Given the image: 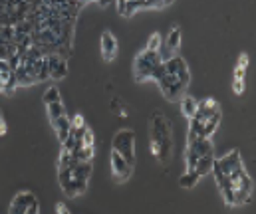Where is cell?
<instances>
[{
  "label": "cell",
  "instance_id": "obj_13",
  "mask_svg": "<svg viewBox=\"0 0 256 214\" xmlns=\"http://www.w3.org/2000/svg\"><path fill=\"white\" fill-rule=\"evenodd\" d=\"M52 127H54V131H56V135H58L60 143H64L66 139L70 137V131H72V121H70V117H68V115H62L58 121H54V123H52Z\"/></svg>",
  "mask_w": 256,
  "mask_h": 214
},
{
  "label": "cell",
  "instance_id": "obj_15",
  "mask_svg": "<svg viewBox=\"0 0 256 214\" xmlns=\"http://www.w3.org/2000/svg\"><path fill=\"white\" fill-rule=\"evenodd\" d=\"M116 6H118V12L122 14V16H131V14H135L137 10H143L145 8V2H135V0H120V2H116Z\"/></svg>",
  "mask_w": 256,
  "mask_h": 214
},
{
  "label": "cell",
  "instance_id": "obj_25",
  "mask_svg": "<svg viewBox=\"0 0 256 214\" xmlns=\"http://www.w3.org/2000/svg\"><path fill=\"white\" fill-rule=\"evenodd\" d=\"M232 89H234V93H236V95L244 93V79H234V83H232Z\"/></svg>",
  "mask_w": 256,
  "mask_h": 214
},
{
  "label": "cell",
  "instance_id": "obj_11",
  "mask_svg": "<svg viewBox=\"0 0 256 214\" xmlns=\"http://www.w3.org/2000/svg\"><path fill=\"white\" fill-rule=\"evenodd\" d=\"M216 111H218V103L214 99H202V101H196V113H194V117L204 123Z\"/></svg>",
  "mask_w": 256,
  "mask_h": 214
},
{
  "label": "cell",
  "instance_id": "obj_4",
  "mask_svg": "<svg viewBox=\"0 0 256 214\" xmlns=\"http://www.w3.org/2000/svg\"><path fill=\"white\" fill-rule=\"evenodd\" d=\"M114 151L133 167L135 163V133L129 129H122L116 137H114Z\"/></svg>",
  "mask_w": 256,
  "mask_h": 214
},
{
  "label": "cell",
  "instance_id": "obj_21",
  "mask_svg": "<svg viewBox=\"0 0 256 214\" xmlns=\"http://www.w3.org/2000/svg\"><path fill=\"white\" fill-rule=\"evenodd\" d=\"M112 111L116 113V115H120V117H128V109H126V103L120 99V97H114L112 99Z\"/></svg>",
  "mask_w": 256,
  "mask_h": 214
},
{
  "label": "cell",
  "instance_id": "obj_20",
  "mask_svg": "<svg viewBox=\"0 0 256 214\" xmlns=\"http://www.w3.org/2000/svg\"><path fill=\"white\" fill-rule=\"evenodd\" d=\"M42 99H44L46 105H50V103H58V101H60V89L52 85L50 89H46V93H44Z\"/></svg>",
  "mask_w": 256,
  "mask_h": 214
},
{
  "label": "cell",
  "instance_id": "obj_8",
  "mask_svg": "<svg viewBox=\"0 0 256 214\" xmlns=\"http://www.w3.org/2000/svg\"><path fill=\"white\" fill-rule=\"evenodd\" d=\"M46 64H48V75L50 79H62L68 73V64H66L64 58L52 54V56H46Z\"/></svg>",
  "mask_w": 256,
  "mask_h": 214
},
{
  "label": "cell",
  "instance_id": "obj_18",
  "mask_svg": "<svg viewBox=\"0 0 256 214\" xmlns=\"http://www.w3.org/2000/svg\"><path fill=\"white\" fill-rule=\"evenodd\" d=\"M181 111H183V115L187 119H192L194 113H196V101L192 97H183L181 99Z\"/></svg>",
  "mask_w": 256,
  "mask_h": 214
},
{
  "label": "cell",
  "instance_id": "obj_2",
  "mask_svg": "<svg viewBox=\"0 0 256 214\" xmlns=\"http://www.w3.org/2000/svg\"><path fill=\"white\" fill-rule=\"evenodd\" d=\"M151 151H153L155 159L161 161L163 165L171 159V127H169V121L161 113L153 115V123H151Z\"/></svg>",
  "mask_w": 256,
  "mask_h": 214
},
{
  "label": "cell",
  "instance_id": "obj_12",
  "mask_svg": "<svg viewBox=\"0 0 256 214\" xmlns=\"http://www.w3.org/2000/svg\"><path fill=\"white\" fill-rule=\"evenodd\" d=\"M187 149H191L198 159H200V157H206V155H212V151H214L210 139H202V137H198V139L191 141L189 145H187Z\"/></svg>",
  "mask_w": 256,
  "mask_h": 214
},
{
  "label": "cell",
  "instance_id": "obj_27",
  "mask_svg": "<svg viewBox=\"0 0 256 214\" xmlns=\"http://www.w3.org/2000/svg\"><path fill=\"white\" fill-rule=\"evenodd\" d=\"M26 214H40V205H38V201H36V203H32V205L28 207Z\"/></svg>",
  "mask_w": 256,
  "mask_h": 214
},
{
  "label": "cell",
  "instance_id": "obj_30",
  "mask_svg": "<svg viewBox=\"0 0 256 214\" xmlns=\"http://www.w3.org/2000/svg\"><path fill=\"white\" fill-rule=\"evenodd\" d=\"M56 211H58V214H70V211L66 209L64 205H58V207H56Z\"/></svg>",
  "mask_w": 256,
  "mask_h": 214
},
{
  "label": "cell",
  "instance_id": "obj_3",
  "mask_svg": "<svg viewBox=\"0 0 256 214\" xmlns=\"http://www.w3.org/2000/svg\"><path fill=\"white\" fill-rule=\"evenodd\" d=\"M161 64H163V62H161V58H159L157 52H147V50H143V52L135 58V62H133V77H135V81L141 83V81H145V79H151L153 71L157 70Z\"/></svg>",
  "mask_w": 256,
  "mask_h": 214
},
{
  "label": "cell",
  "instance_id": "obj_26",
  "mask_svg": "<svg viewBox=\"0 0 256 214\" xmlns=\"http://www.w3.org/2000/svg\"><path fill=\"white\" fill-rule=\"evenodd\" d=\"M236 68H240V70H246L248 68V56L246 54H240V60H238V66Z\"/></svg>",
  "mask_w": 256,
  "mask_h": 214
},
{
  "label": "cell",
  "instance_id": "obj_29",
  "mask_svg": "<svg viewBox=\"0 0 256 214\" xmlns=\"http://www.w3.org/2000/svg\"><path fill=\"white\" fill-rule=\"evenodd\" d=\"M6 133V123H4V117H2V109H0V135Z\"/></svg>",
  "mask_w": 256,
  "mask_h": 214
},
{
  "label": "cell",
  "instance_id": "obj_10",
  "mask_svg": "<svg viewBox=\"0 0 256 214\" xmlns=\"http://www.w3.org/2000/svg\"><path fill=\"white\" fill-rule=\"evenodd\" d=\"M118 54V40L112 32H104L102 34V56L106 62H112Z\"/></svg>",
  "mask_w": 256,
  "mask_h": 214
},
{
  "label": "cell",
  "instance_id": "obj_1",
  "mask_svg": "<svg viewBox=\"0 0 256 214\" xmlns=\"http://www.w3.org/2000/svg\"><path fill=\"white\" fill-rule=\"evenodd\" d=\"M189 81H191V73H189V68H187L185 60L175 56L169 62H165V75L157 83H159L161 93L165 95V99L181 101L185 97Z\"/></svg>",
  "mask_w": 256,
  "mask_h": 214
},
{
  "label": "cell",
  "instance_id": "obj_5",
  "mask_svg": "<svg viewBox=\"0 0 256 214\" xmlns=\"http://www.w3.org/2000/svg\"><path fill=\"white\" fill-rule=\"evenodd\" d=\"M179 46H181V30L175 26V28H171V32H169V36H167V40L165 42H161V48H159V58H161V62L165 64V62H169L171 58H175L177 56V50H179Z\"/></svg>",
  "mask_w": 256,
  "mask_h": 214
},
{
  "label": "cell",
  "instance_id": "obj_28",
  "mask_svg": "<svg viewBox=\"0 0 256 214\" xmlns=\"http://www.w3.org/2000/svg\"><path fill=\"white\" fill-rule=\"evenodd\" d=\"M244 75H246V70H240V68L234 70V79H244Z\"/></svg>",
  "mask_w": 256,
  "mask_h": 214
},
{
  "label": "cell",
  "instance_id": "obj_17",
  "mask_svg": "<svg viewBox=\"0 0 256 214\" xmlns=\"http://www.w3.org/2000/svg\"><path fill=\"white\" fill-rule=\"evenodd\" d=\"M62 115H66V107L62 105V101L48 105V119H50V125H52L54 121H58Z\"/></svg>",
  "mask_w": 256,
  "mask_h": 214
},
{
  "label": "cell",
  "instance_id": "obj_23",
  "mask_svg": "<svg viewBox=\"0 0 256 214\" xmlns=\"http://www.w3.org/2000/svg\"><path fill=\"white\" fill-rule=\"evenodd\" d=\"M196 161H198V157L192 153L191 149H187V171H194V167H196Z\"/></svg>",
  "mask_w": 256,
  "mask_h": 214
},
{
  "label": "cell",
  "instance_id": "obj_19",
  "mask_svg": "<svg viewBox=\"0 0 256 214\" xmlns=\"http://www.w3.org/2000/svg\"><path fill=\"white\" fill-rule=\"evenodd\" d=\"M198 179H200V177H198L194 171H187V173L179 179V185H181L183 189H192V187L198 183Z\"/></svg>",
  "mask_w": 256,
  "mask_h": 214
},
{
  "label": "cell",
  "instance_id": "obj_7",
  "mask_svg": "<svg viewBox=\"0 0 256 214\" xmlns=\"http://www.w3.org/2000/svg\"><path fill=\"white\" fill-rule=\"evenodd\" d=\"M131 171H133V167L129 163H126L116 151H112V173H114L116 181L118 183H126L131 177Z\"/></svg>",
  "mask_w": 256,
  "mask_h": 214
},
{
  "label": "cell",
  "instance_id": "obj_6",
  "mask_svg": "<svg viewBox=\"0 0 256 214\" xmlns=\"http://www.w3.org/2000/svg\"><path fill=\"white\" fill-rule=\"evenodd\" d=\"M240 167H244L242 165V159H240V153L238 151H232V153H228L226 157H222V159H214V169H218L222 175H230L232 171H236V169H240Z\"/></svg>",
  "mask_w": 256,
  "mask_h": 214
},
{
  "label": "cell",
  "instance_id": "obj_22",
  "mask_svg": "<svg viewBox=\"0 0 256 214\" xmlns=\"http://www.w3.org/2000/svg\"><path fill=\"white\" fill-rule=\"evenodd\" d=\"M159 48H161V36L159 34H153L151 38H149V44H147V52H159Z\"/></svg>",
  "mask_w": 256,
  "mask_h": 214
},
{
  "label": "cell",
  "instance_id": "obj_16",
  "mask_svg": "<svg viewBox=\"0 0 256 214\" xmlns=\"http://www.w3.org/2000/svg\"><path fill=\"white\" fill-rule=\"evenodd\" d=\"M212 165H214V155H206V157H200L196 161V167H194V173L198 177H204L208 173H212Z\"/></svg>",
  "mask_w": 256,
  "mask_h": 214
},
{
  "label": "cell",
  "instance_id": "obj_31",
  "mask_svg": "<svg viewBox=\"0 0 256 214\" xmlns=\"http://www.w3.org/2000/svg\"><path fill=\"white\" fill-rule=\"evenodd\" d=\"M0 91H4V81H2V77H0Z\"/></svg>",
  "mask_w": 256,
  "mask_h": 214
},
{
  "label": "cell",
  "instance_id": "obj_9",
  "mask_svg": "<svg viewBox=\"0 0 256 214\" xmlns=\"http://www.w3.org/2000/svg\"><path fill=\"white\" fill-rule=\"evenodd\" d=\"M32 203H36V197L32 195V193H18L16 197H14V201L10 203V214H26L28 211V207L32 205Z\"/></svg>",
  "mask_w": 256,
  "mask_h": 214
},
{
  "label": "cell",
  "instance_id": "obj_14",
  "mask_svg": "<svg viewBox=\"0 0 256 214\" xmlns=\"http://www.w3.org/2000/svg\"><path fill=\"white\" fill-rule=\"evenodd\" d=\"M218 125H220V109L216 111V113H212L204 123H202V131H200V137L202 139H210V135L218 129Z\"/></svg>",
  "mask_w": 256,
  "mask_h": 214
},
{
  "label": "cell",
  "instance_id": "obj_24",
  "mask_svg": "<svg viewBox=\"0 0 256 214\" xmlns=\"http://www.w3.org/2000/svg\"><path fill=\"white\" fill-rule=\"evenodd\" d=\"M82 147H94V133H92V129H86V133L82 137Z\"/></svg>",
  "mask_w": 256,
  "mask_h": 214
}]
</instances>
